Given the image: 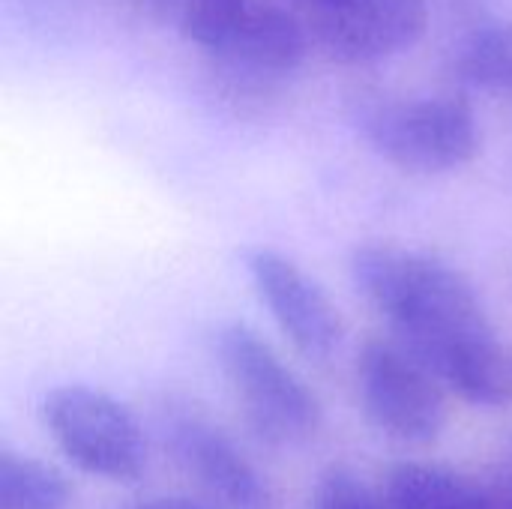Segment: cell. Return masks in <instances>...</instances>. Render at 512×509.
Wrapping results in <instances>:
<instances>
[{
  "instance_id": "6da1fadb",
  "label": "cell",
  "mask_w": 512,
  "mask_h": 509,
  "mask_svg": "<svg viewBox=\"0 0 512 509\" xmlns=\"http://www.w3.org/2000/svg\"><path fill=\"white\" fill-rule=\"evenodd\" d=\"M351 279L447 390L477 408L512 405V345L462 270L417 249L369 243L354 249Z\"/></svg>"
},
{
  "instance_id": "7a4b0ae2",
  "label": "cell",
  "mask_w": 512,
  "mask_h": 509,
  "mask_svg": "<svg viewBox=\"0 0 512 509\" xmlns=\"http://www.w3.org/2000/svg\"><path fill=\"white\" fill-rule=\"evenodd\" d=\"M219 369L249 423L273 447H303L318 438L324 408L315 390L249 324L228 321L216 330Z\"/></svg>"
},
{
  "instance_id": "3957f363",
  "label": "cell",
  "mask_w": 512,
  "mask_h": 509,
  "mask_svg": "<svg viewBox=\"0 0 512 509\" xmlns=\"http://www.w3.org/2000/svg\"><path fill=\"white\" fill-rule=\"evenodd\" d=\"M372 150L408 174H447L471 165L483 147L474 105L459 93L381 99L360 114Z\"/></svg>"
},
{
  "instance_id": "277c9868",
  "label": "cell",
  "mask_w": 512,
  "mask_h": 509,
  "mask_svg": "<svg viewBox=\"0 0 512 509\" xmlns=\"http://www.w3.org/2000/svg\"><path fill=\"white\" fill-rule=\"evenodd\" d=\"M180 27L192 45L255 78L291 75L309 54L300 15L270 0H189Z\"/></svg>"
},
{
  "instance_id": "5b68a950",
  "label": "cell",
  "mask_w": 512,
  "mask_h": 509,
  "mask_svg": "<svg viewBox=\"0 0 512 509\" xmlns=\"http://www.w3.org/2000/svg\"><path fill=\"white\" fill-rule=\"evenodd\" d=\"M42 426L54 447L84 474L135 483L147 468V438L138 417L90 384H60L42 399Z\"/></svg>"
},
{
  "instance_id": "8992f818",
  "label": "cell",
  "mask_w": 512,
  "mask_h": 509,
  "mask_svg": "<svg viewBox=\"0 0 512 509\" xmlns=\"http://www.w3.org/2000/svg\"><path fill=\"white\" fill-rule=\"evenodd\" d=\"M441 378L399 339H369L357 354V393L369 423L411 447L435 444L447 426Z\"/></svg>"
},
{
  "instance_id": "52a82bcc",
  "label": "cell",
  "mask_w": 512,
  "mask_h": 509,
  "mask_svg": "<svg viewBox=\"0 0 512 509\" xmlns=\"http://www.w3.org/2000/svg\"><path fill=\"white\" fill-rule=\"evenodd\" d=\"M165 450L180 471L222 509H276V492L252 456L198 402L165 399L159 408Z\"/></svg>"
},
{
  "instance_id": "ba28073f",
  "label": "cell",
  "mask_w": 512,
  "mask_h": 509,
  "mask_svg": "<svg viewBox=\"0 0 512 509\" xmlns=\"http://www.w3.org/2000/svg\"><path fill=\"white\" fill-rule=\"evenodd\" d=\"M309 36L339 63H381L411 51L429 27L426 0H294Z\"/></svg>"
},
{
  "instance_id": "9c48e42d",
  "label": "cell",
  "mask_w": 512,
  "mask_h": 509,
  "mask_svg": "<svg viewBox=\"0 0 512 509\" xmlns=\"http://www.w3.org/2000/svg\"><path fill=\"white\" fill-rule=\"evenodd\" d=\"M246 270L255 294L300 357L324 363L339 351L345 339L342 312L297 261L273 249H252Z\"/></svg>"
},
{
  "instance_id": "30bf717a",
  "label": "cell",
  "mask_w": 512,
  "mask_h": 509,
  "mask_svg": "<svg viewBox=\"0 0 512 509\" xmlns=\"http://www.w3.org/2000/svg\"><path fill=\"white\" fill-rule=\"evenodd\" d=\"M390 509H498V492L441 462H396L381 477Z\"/></svg>"
},
{
  "instance_id": "8fae6325",
  "label": "cell",
  "mask_w": 512,
  "mask_h": 509,
  "mask_svg": "<svg viewBox=\"0 0 512 509\" xmlns=\"http://www.w3.org/2000/svg\"><path fill=\"white\" fill-rule=\"evenodd\" d=\"M72 483L48 462L3 447L0 453V509H69Z\"/></svg>"
},
{
  "instance_id": "7c38bea8",
  "label": "cell",
  "mask_w": 512,
  "mask_h": 509,
  "mask_svg": "<svg viewBox=\"0 0 512 509\" xmlns=\"http://www.w3.org/2000/svg\"><path fill=\"white\" fill-rule=\"evenodd\" d=\"M456 72L483 93L512 96V21L471 30L456 51Z\"/></svg>"
},
{
  "instance_id": "4fadbf2b",
  "label": "cell",
  "mask_w": 512,
  "mask_h": 509,
  "mask_svg": "<svg viewBox=\"0 0 512 509\" xmlns=\"http://www.w3.org/2000/svg\"><path fill=\"white\" fill-rule=\"evenodd\" d=\"M312 509H390L381 489H372L345 465H330L312 492Z\"/></svg>"
},
{
  "instance_id": "5bb4252c",
  "label": "cell",
  "mask_w": 512,
  "mask_h": 509,
  "mask_svg": "<svg viewBox=\"0 0 512 509\" xmlns=\"http://www.w3.org/2000/svg\"><path fill=\"white\" fill-rule=\"evenodd\" d=\"M129 509H222L210 501H198V498H183V495H159V498H147V501H135Z\"/></svg>"
}]
</instances>
